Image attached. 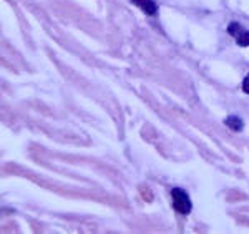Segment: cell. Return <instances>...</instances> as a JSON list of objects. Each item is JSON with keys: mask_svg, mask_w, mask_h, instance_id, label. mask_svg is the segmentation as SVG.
Listing matches in <instances>:
<instances>
[{"mask_svg": "<svg viewBox=\"0 0 249 234\" xmlns=\"http://www.w3.org/2000/svg\"><path fill=\"white\" fill-rule=\"evenodd\" d=\"M171 198H173V206L178 213H181V215H188V213H191V199L190 196H188V193L184 191L181 188H175L171 189Z\"/></svg>", "mask_w": 249, "mask_h": 234, "instance_id": "1", "label": "cell"}, {"mask_svg": "<svg viewBox=\"0 0 249 234\" xmlns=\"http://www.w3.org/2000/svg\"><path fill=\"white\" fill-rule=\"evenodd\" d=\"M133 3L136 7H140L144 14H148V15H155L156 14V3L153 2V0H133Z\"/></svg>", "mask_w": 249, "mask_h": 234, "instance_id": "2", "label": "cell"}, {"mask_svg": "<svg viewBox=\"0 0 249 234\" xmlns=\"http://www.w3.org/2000/svg\"><path fill=\"white\" fill-rule=\"evenodd\" d=\"M224 123H226V126H230L231 130H234V131H241L244 128V122L238 115H230L224 120Z\"/></svg>", "mask_w": 249, "mask_h": 234, "instance_id": "3", "label": "cell"}, {"mask_svg": "<svg viewBox=\"0 0 249 234\" xmlns=\"http://www.w3.org/2000/svg\"><path fill=\"white\" fill-rule=\"evenodd\" d=\"M236 42H238L239 47H249V32L248 30H241L236 37Z\"/></svg>", "mask_w": 249, "mask_h": 234, "instance_id": "4", "label": "cell"}, {"mask_svg": "<svg viewBox=\"0 0 249 234\" xmlns=\"http://www.w3.org/2000/svg\"><path fill=\"white\" fill-rule=\"evenodd\" d=\"M241 30H243V27H241L239 23H236V22H234V23H231V25L228 27V32H230V34H231L234 38L238 37V34H239Z\"/></svg>", "mask_w": 249, "mask_h": 234, "instance_id": "5", "label": "cell"}, {"mask_svg": "<svg viewBox=\"0 0 249 234\" xmlns=\"http://www.w3.org/2000/svg\"><path fill=\"white\" fill-rule=\"evenodd\" d=\"M140 191H142V196L146 201H153V195H151V191L146 186H140Z\"/></svg>", "mask_w": 249, "mask_h": 234, "instance_id": "6", "label": "cell"}, {"mask_svg": "<svg viewBox=\"0 0 249 234\" xmlns=\"http://www.w3.org/2000/svg\"><path fill=\"white\" fill-rule=\"evenodd\" d=\"M243 90H244V93L249 95V75L243 80Z\"/></svg>", "mask_w": 249, "mask_h": 234, "instance_id": "7", "label": "cell"}]
</instances>
